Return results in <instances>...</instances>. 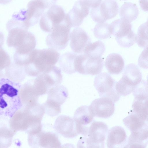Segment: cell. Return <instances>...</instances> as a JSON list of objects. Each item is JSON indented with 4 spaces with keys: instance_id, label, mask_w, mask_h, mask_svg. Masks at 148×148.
<instances>
[{
    "instance_id": "cell-1",
    "label": "cell",
    "mask_w": 148,
    "mask_h": 148,
    "mask_svg": "<svg viewBox=\"0 0 148 148\" xmlns=\"http://www.w3.org/2000/svg\"><path fill=\"white\" fill-rule=\"evenodd\" d=\"M60 57L57 51L51 48L34 49L22 60L21 64L26 75L37 77L54 66Z\"/></svg>"
},
{
    "instance_id": "cell-2",
    "label": "cell",
    "mask_w": 148,
    "mask_h": 148,
    "mask_svg": "<svg viewBox=\"0 0 148 148\" xmlns=\"http://www.w3.org/2000/svg\"><path fill=\"white\" fill-rule=\"evenodd\" d=\"M21 84L8 78H0V115L12 118L23 107Z\"/></svg>"
},
{
    "instance_id": "cell-3",
    "label": "cell",
    "mask_w": 148,
    "mask_h": 148,
    "mask_svg": "<svg viewBox=\"0 0 148 148\" xmlns=\"http://www.w3.org/2000/svg\"><path fill=\"white\" fill-rule=\"evenodd\" d=\"M108 130V126L104 122L93 121L89 128L87 136L79 140L77 146L78 147L80 146L87 148L105 147Z\"/></svg>"
},
{
    "instance_id": "cell-4",
    "label": "cell",
    "mask_w": 148,
    "mask_h": 148,
    "mask_svg": "<svg viewBox=\"0 0 148 148\" xmlns=\"http://www.w3.org/2000/svg\"><path fill=\"white\" fill-rule=\"evenodd\" d=\"M27 6V10H21L19 13L14 14L12 18L28 30L38 22L45 9L43 3L39 0L30 1Z\"/></svg>"
},
{
    "instance_id": "cell-5",
    "label": "cell",
    "mask_w": 148,
    "mask_h": 148,
    "mask_svg": "<svg viewBox=\"0 0 148 148\" xmlns=\"http://www.w3.org/2000/svg\"><path fill=\"white\" fill-rule=\"evenodd\" d=\"M103 59L89 56L85 54H77L74 61L75 71L84 75H97L101 72Z\"/></svg>"
},
{
    "instance_id": "cell-6",
    "label": "cell",
    "mask_w": 148,
    "mask_h": 148,
    "mask_svg": "<svg viewBox=\"0 0 148 148\" xmlns=\"http://www.w3.org/2000/svg\"><path fill=\"white\" fill-rule=\"evenodd\" d=\"M116 82L110 74L103 72L95 77L94 85L100 97L108 98L115 103L121 97L115 89Z\"/></svg>"
},
{
    "instance_id": "cell-7",
    "label": "cell",
    "mask_w": 148,
    "mask_h": 148,
    "mask_svg": "<svg viewBox=\"0 0 148 148\" xmlns=\"http://www.w3.org/2000/svg\"><path fill=\"white\" fill-rule=\"evenodd\" d=\"M71 28L65 21L55 27L46 37L47 45L57 51L65 49L69 40Z\"/></svg>"
},
{
    "instance_id": "cell-8",
    "label": "cell",
    "mask_w": 148,
    "mask_h": 148,
    "mask_svg": "<svg viewBox=\"0 0 148 148\" xmlns=\"http://www.w3.org/2000/svg\"><path fill=\"white\" fill-rule=\"evenodd\" d=\"M66 14L61 6L51 7L41 17L39 22L41 29L45 32H51L55 27L64 22Z\"/></svg>"
},
{
    "instance_id": "cell-9",
    "label": "cell",
    "mask_w": 148,
    "mask_h": 148,
    "mask_svg": "<svg viewBox=\"0 0 148 148\" xmlns=\"http://www.w3.org/2000/svg\"><path fill=\"white\" fill-rule=\"evenodd\" d=\"M119 6L115 0H105L97 7L92 8L90 13L93 20L104 23L115 17L118 14Z\"/></svg>"
},
{
    "instance_id": "cell-10",
    "label": "cell",
    "mask_w": 148,
    "mask_h": 148,
    "mask_svg": "<svg viewBox=\"0 0 148 148\" xmlns=\"http://www.w3.org/2000/svg\"><path fill=\"white\" fill-rule=\"evenodd\" d=\"M28 142L30 146L34 148H60L61 143L54 133L42 130L36 134L29 135Z\"/></svg>"
},
{
    "instance_id": "cell-11",
    "label": "cell",
    "mask_w": 148,
    "mask_h": 148,
    "mask_svg": "<svg viewBox=\"0 0 148 148\" xmlns=\"http://www.w3.org/2000/svg\"><path fill=\"white\" fill-rule=\"evenodd\" d=\"M90 7L83 0L76 1L72 9L66 14L65 21L70 27H78L88 14Z\"/></svg>"
},
{
    "instance_id": "cell-12",
    "label": "cell",
    "mask_w": 148,
    "mask_h": 148,
    "mask_svg": "<svg viewBox=\"0 0 148 148\" xmlns=\"http://www.w3.org/2000/svg\"><path fill=\"white\" fill-rule=\"evenodd\" d=\"M89 108L94 117L107 119L114 112V103L108 98L101 97L94 100L89 106Z\"/></svg>"
},
{
    "instance_id": "cell-13",
    "label": "cell",
    "mask_w": 148,
    "mask_h": 148,
    "mask_svg": "<svg viewBox=\"0 0 148 148\" xmlns=\"http://www.w3.org/2000/svg\"><path fill=\"white\" fill-rule=\"evenodd\" d=\"M94 116L91 113L89 106H82L75 111L73 118L76 123L78 134L87 136L89 128L88 125L92 121Z\"/></svg>"
},
{
    "instance_id": "cell-14",
    "label": "cell",
    "mask_w": 148,
    "mask_h": 148,
    "mask_svg": "<svg viewBox=\"0 0 148 148\" xmlns=\"http://www.w3.org/2000/svg\"><path fill=\"white\" fill-rule=\"evenodd\" d=\"M53 127L57 132L65 138H73L78 135L75 120L67 116H59L55 121Z\"/></svg>"
},
{
    "instance_id": "cell-15",
    "label": "cell",
    "mask_w": 148,
    "mask_h": 148,
    "mask_svg": "<svg viewBox=\"0 0 148 148\" xmlns=\"http://www.w3.org/2000/svg\"><path fill=\"white\" fill-rule=\"evenodd\" d=\"M8 32L7 44L8 47L17 48L23 44L32 33L18 26H6Z\"/></svg>"
},
{
    "instance_id": "cell-16",
    "label": "cell",
    "mask_w": 148,
    "mask_h": 148,
    "mask_svg": "<svg viewBox=\"0 0 148 148\" xmlns=\"http://www.w3.org/2000/svg\"><path fill=\"white\" fill-rule=\"evenodd\" d=\"M70 46L73 51L76 53L84 52L86 47L91 42L90 38L82 28L76 27L70 33Z\"/></svg>"
},
{
    "instance_id": "cell-17",
    "label": "cell",
    "mask_w": 148,
    "mask_h": 148,
    "mask_svg": "<svg viewBox=\"0 0 148 148\" xmlns=\"http://www.w3.org/2000/svg\"><path fill=\"white\" fill-rule=\"evenodd\" d=\"M127 141L125 131L122 127L116 126L108 130L107 140L108 148H125Z\"/></svg>"
},
{
    "instance_id": "cell-18",
    "label": "cell",
    "mask_w": 148,
    "mask_h": 148,
    "mask_svg": "<svg viewBox=\"0 0 148 148\" xmlns=\"http://www.w3.org/2000/svg\"><path fill=\"white\" fill-rule=\"evenodd\" d=\"M148 128L131 133L125 148L146 147L148 145Z\"/></svg>"
},
{
    "instance_id": "cell-19",
    "label": "cell",
    "mask_w": 148,
    "mask_h": 148,
    "mask_svg": "<svg viewBox=\"0 0 148 148\" xmlns=\"http://www.w3.org/2000/svg\"><path fill=\"white\" fill-rule=\"evenodd\" d=\"M105 66L108 72L112 74H118L123 70L124 60L119 54L112 53L109 54L106 59Z\"/></svg>"
},
{
    "instance_id": "cell-20",
    "label": "cell",
    "mask_w": 148,
    "mask_h": 148,
    "mask_svg": "<svg viewBox=\"0 0 148 148\" xmlns=\"http://www.w3.org/2000/svg\"><path fill=\"white\" fill-rule=\"evenodd\" d=\"M122 77L128 85L135 87L142 80V75L137 65L130 64L125 67Z\"/></svg>"
},
{
    "instance_id": "cell-21",
    "label": "cell",
    "mask_w": 148,
    "mask_h": 148,
    "mask_svg": "<svg viewBox=\"0 0 148 148\" xmlns=\"http://www.w3.org/2000/svg\"><path fill=\"white\" fill-rule=\"evenodd\" d=\"M112 34L115 38H120L127 35L132 31L130 22L121 18L116 19L110 24Z\"/></svg>"
},
{
    "instance_id": "cell-22",
    "label": "cell",
    "mask_w": 148,
    "mask_h": 148,
    "mask_svg": "<svg viewBox=\"0 0 148 148\" xmlns=\"http://www.w3.org/2000/svg\"><path fill=\"white\" fill-rule=\"evenodd\" d=\"M47 93V99L60 106L66 101L69 94L66 88L60 85L51 87Z\"/></svg>"
},
{
    "instance_id": "cell-23",
    "label": "cell",
    "mask_w": 148,
    "mask_h": 148,
    "mask_svg": "<svg viewBox=\"0 0 148 148\" xmlns=\"http://www.w3.org/2000/svg\"><path fill=\"white\" fill-rule=\"evenodd\" d=\"M123 122L131 133L148 128L147 122L142 120L132 112L124 118Z\"/></svg>"
},
{
    "instance_id": "cell-24",
    "label": "cell",
    "mask_w": 148,
    "mask_h": 148,
    "mask_svg": "<svg viewBox=\"0 0 148 148\" xmlns=\"http://www.w3.org/2000/svg\"><path fill=\"white\" fill-rule=\"evenodd\" d=\"M77 54L74 52H67L60 57L59 63L63 72L69 74L75 72L74 68V61Z\"/></svg>"
},
{
    "instance_id": "cell-25",
    "label": "cell",
    "mask_w": 148,
    "mask_h": 148,
    "mask_svg": "<svg viewBox=\"0 0 148 148\" xmlns=\"http://www.w3.org/2000/svg\"><path fill=\"white\" fill-rule=\"evenodd\" d=\"M139 11L136 5L131 2L125 3L120 8V16L130 22L136 20Z\"/></svg>"
},
{
    "instance_id": "cell-26",
    "label": "cell",
    "mask_w": 148,
    "mask_h": 148,
    "mask_svg": "<svg viewBox=\"0 0 148 148\" xmlns=\"http://www.w3.org/2000/svg\"><path fill=\"white\" fill-rule=\"evenodd\" d=\"M5 70L7 77L14 81L19 82L25 78L26 74L24 67L18 65L14 62L13 63L11 62L5 68Z\"/></svg>"
},
{
    "instance_id": "cell-27",
    "label": "cell",
    "mask_w": 148,
    "mask_h": 148,
    "mask_svg": "<svg viewBox=\"0 0 148 148\" xmlns=\"http://www.w3.org/2000/svg\"><path fill=\"white\" fill-rule=\"evenodd\" d=\"M106 49L105 45L100 40L89 44L85 47L84 53L89 56L101 58Z\"/></svg>"
},
{
    "instance_id": "cell-28",
    "label": "cell",
    "mask_w": 148,
    "mask_h": 148,
    "mask_svg": "<svg viewBox=\"0 0 148 148\" xmlns=\"http://www.w3.org/2000/svg\"><path fill=\"white\" fill-rule=\"evenodd\" d=\"M132 112L144 121H148V99L142 100L134 99Z\"/></svg>"
},
{
    "instance_id": "cell-29",
    "label": "cell",
    "mask_w": 148,
    "mask_h": 148,
    "mask_svg": "<svg viewBox=\"0 0 148 148\" xmlns=\"http://www.w3.org/2000/svg\"><path fill=\"white\" fill-rule=\"evenodd\" d=\"M92 31L95 37L100 39H106L112 34L110 25L106 23H98Z\"/></svg>"
},
{
    "instance_id": "cell-30",
    "label": "cell",
    "mask_w": 148,
    "mask_h": 148,
    "mask_svg": "<svg viewBox=\"0 0 148 148\" xmlns=\"http://www.w3.org/2000/svg\"><path fill=\"white\" fill-rule=\"evenodd\" d=\"M136 42L140 47L144 48L147 46V21L139 27L136 35Z\"/></svg>"
},
{
    "instance_id": "cell-31",
    "label": "cell",
    "mask_w": 148,
    "mask_h": 148,
    "mask_svg": "<svg viewBox=\"0 0 148 148\" xmlns=\"http://www.w3.org/2000/svg\"><path fill=\"white\" fill-rule=\"evenodd\" d=\"M134 99L142 100L148 99L147 82L145 80H141L134 87L132 92Z\"/></svg>"
},
{
    "instance_id": "cell-32",
    "label": "cell",
    "mask_w": 148,
    "mask_h": 148,
    "mask_svg": "<svg viewBox=\"0 0 148 148\" xmlns=\"http://www.w3.org/2000/svg\"><path fill=\"white\" fill-rule=\"evenodd\" d=\"M45 113L49 116L53 117L58 115L61 112V106L54 102L47 99L42 104Z\"/></svg>"
},
{
    "instance_id": "cell-33",
    "label": "cell",
    "mask_w": 148,
    "mask_h": 148,
    "mask_svg": "<svg viewBox=\"0 0 148 148\" xmlns=\"http://www.w3.org/2000/svg\"><path fill=\"white\" fill-rule=\"evenodd\" d=\"M134 87L127 84L122 77L116 82L115 86L116 92L121 96L130 94L132 92Z\"/></svg>"
},
{
    "instance_id": "cell-34",
    "label": "cell",
    "mask_w": 148,
    "mask_h": 148,
    "mask_svg": "<svg viewBox=\"0 0 148 148\" xmlns=\"http://www.w3.org/2000/svg\"><path fill=\"white\" fill-rule=\"evenodd\" d=\"M136 35L132 30L127 36L120 38H115L118 44L123 47L129 48L136 42Z\"/></svg>"
},
{
    "instance_id": "cell-35",
    "label": "cell",
    "mask_w": 148,
    "mask_h": 148,
    "mask_svg": "<svg viewBox=\"0 0 148 148\" xmlns=\"http://www.w3.org/2000/svg\"><path fill=\"white\" fill-rule=\"evenodd\" d=\"M11 63L9 55L2 47L0 48V71L7 68Z\"/></svg>"
},
{
    "instance_id": "cell-36",
    "label": "cell",
    "mask_w": 148,
    "mask_h": 148,
    "mask_svg": "<svg viewBox=\"0 0 148 148\" xmlns=\"http://www.w3.org/2000/svg\"><path fill=\"white\" fill-rule=\"evenodd\" d=\"M146 47L138 59V64L141 67L147 69V46Z\"/></svg>"
},
{
    "instance_id": "cell-37",
    "label": "cell",
    "mask_w": 148,
    "mask_h": 148,
    "mask_svg": "<svg viewBox=\"0 0 148 148\" xmlns=\"http://www.w3.org/2000/svg\"><path fill=\"white\" fill-rule=\"evenodd\" d=\"M89 7L94 8L99 5L102 0H84Z\"/></svg>"
},
{
    "instance_id": "cell-38",
    "label": "cell",
    "mask_w": 148,
    "mask_h": 148,
    "mask_svg": "<svg viewBox=\"0 0 148 148\" xmlns=\"http://www.w3.org/2000/svg\"><path fill=\"white\" fill-rule=\"evenodd\" d=\"M44 4L45 9H49L55 5L57 0H39Z\"/></svg>"
},
{
    "instance_id": "cell-39",
    "label": "cell",
    "mask_w": 148,
    "mask_h": 148,
    "mask_svg": "<svg viewBox=\"0 0 148 148\" xmlns=\"http://www.w3.org/2000/svg\"><path fill=\"white\" fill-rule=\"evenodd\" d=\"M139 3L142 10L147 11V0H139Z\"/></svg>"
},
{
    "instance_id": "cell-40",
    "label": "cell",
    "mask_w": 148,
    "mask_h": 148,
    "mask_svg": "<svg viewBox=\"0 0 148 148\" xmlns=\"http://www.w3.org/2000/svg\"><path fill=\"white\" fill-rule=\"evenodd\" d=\"M4 41V36L3 33L0 31V48L2 47Z\"/></svg>"
},
{
    "instance_id": "cell-41",
    "label": "cell",
    "mask_w": 148,
    "mask_h": 148,
    "mask_svg": "<svg viewBox=\"0 0 148 148\" xmlns=\"http://www.w3.org/2000/svg\"><path fill=\"white\" fill-rule=\"evenodd\" d=\"M12 0H0V4H6L10 2Z\"/></svg>"
},
{
    "instance_id": "cell-42",
    "label": "cell",
    "mask_w": 148,
    "mask_h": 148,
    "mask_svg": "<svg viewBox=\"0 0 148 148\" xmlns=\"http://www.w3.org/2000/svg\"><path fill=\"white\" fill-rule=\"evenodd\" d=\"M3 75L2 71H0V78L3 77Z\"/></svg>"
},
{
    "instance_id": "cell-43",
    "label": "cell",
    "mask_w": 148,
    "mask_h": 148,
    "mask_svg": "<svg viewBox=\"0 0 148 148\" xmlns=\"http://www.w3.org/2000/svg\"><path fill=\"white\" fill-rule=\"evenodd\" d=\"M122 0V1H126V0Z\"/></svg>"
}]
</instances>
